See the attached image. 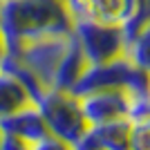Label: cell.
<instances>
[{
  "label": "cell",
  "instance_id": "obj_6",
  "mask_svg": "<svg viewBox=\"0 0 150 150\" xmlns=\"http://www.w3.org/2000/svg\"><path fill=\"white\" fill-rule=\"evenodd\" d=\"M81 112L90 125H99L105 121L123 119L130 108V92L128 90H96L79 96Z\"/></svg>",
  "mask_w": 150,
  "mask_h": 150
},
{
  "label": "cell",
  "instance_id": "obj_1",
  "mask_svg": "<svg viewBox=\"0 0 150 150\" xmlns=\"http://www.w3.org/2000/svg\"><path fill=\"white\" fill-rule=\"evenodd\" d=\"M72 16L63 0H5L0 2V36L5 52L23 40L47 34H69Z\"/></svg>",
  "mask_w": 150,
  "mask_h": 150
},
{
  "label": "cell",
  "instance_id": "obj_11",
  "mask_svg": "<svg viewBox=\"0 0 150 150\" xmlns=\"http://www.w3.org/2000/svg\"><path fill=\"white\" fill-rule=\"evenodd\" d=\"M27 103H34L29 99L27 90L11 74L0 69V119L16 112V110H20V108H25Z\"/></svg>",
  "mask_w": 150,
  "mask_h": 150
},
{
  "label": "cell",
  "instance_id": "obj_3",
  "mask_svg": "<svg viewBox=\"0 0 150 150\" xmlns=\"http://www.w3.org/2000/svg\"><path fill=\"white\" fill-rule=\"evenodd\" d=\"M34 103H36L50 134H54V137L74 146L88 132L90 123L85 121V117L81 112V103H79L76 94L50 88V90H45Z\"/></svg>",
  "mask_w": 150,
  "mask_h": 150
},
{
  "label": "cell",
  "instance_id": "obj_4",
  "mask_svg": "<svg viewBox=\"0 0 150 150\" xmlns=\"http://www.w3.org/2000/svg\"><path fill=\"white\" fill-rule=\"evenodd\" d=\"M69 40H72V31L69 34H47V36H36L27 38L16 47V50L7 52L13 54L38 81L43 83L45 90L52 88V79L56 72L58 61L63 58L67 50Z\"/></svg>",
  "mask_w": 150,
  "mask_h": 150
},
{
  "label": "cell",
  "instance_id": "obj_18",
  "mask_svg": "<svg viewBox=\"0 0 150 150\" xmlns=\"http://www.w3.org/2000/svg\"><path fill=\"white\" fill-rule=\"evenodd\" d=\"M0 134H2V132H0Z\"/></svg>",
  "mask_w": 150,
  "mask_h": 150
},
{
  "label": "cell",
  "instance_id": "obj_10",
  "mask_svg": "<svg viewBox=\"0 0 150 150\" xmlns=\"http://www.w3.org/2000/svg\"><path fill=\"white\" fill-rule=\"evenodd\" d=\"M88 132L96 141L101 150H128V137H130V121L114 119L99 125H90Z\"/></svg>",
  "mask_w": 150,
  "mask_h": 150
},
{
  "label": "cell",
  "instance_id": "obj_7",
  "mask_svg": "<svg viewBox=\"0 0 150 150\" xmlns=\"http://www.w3.org/2000/svg\"><path fill=\"white\" fill-rule=\"evenodd\" d=\"M72 20L90 18L94 23L121 27L141 0H63Z\"/></svg>",
  "mask_w": 150,
  "mask_h": 150
},
{
  "label": "cell",
  "instance_id": "obj_2",
  "mask_svg": "<svg viewBox=\"0 0 150 150\" xmlns=\"http://www.w3.org/2000/svg\"><path fill=\"white\" fill-rule=\"evenodd\" d=\"M114 88L128 90L134 96H148L150 92L148 69L137 67L125 56H117L105 63H94V65L85 67L81 79L72 88V94L81 96V94L96 92V90H114Z\"/></svg>",
  "mask_w": 150,
  "mask_h": 150
},
{
  "label": "cell",
  "instance_id": "obj_5",
  "mask_svg": "<svg viewBox=\"0 0 150 150\" xmlns=\"http://www.w3.org/2000/svg\"><path fill=\"white\" fill-rule=\"evenodd\" d=\"M72 38L88 61V65L105 63L123 56V36L117 25H103L90 18L72 20Z\"/></svg>",
  "mask_w": 150,
  "mask_h": 150
},
{
  "label": "cell",
  "instance_id": "obj_12",
  "mask_svg": "<svg viewBox=\"0 0 150 150\" xmlns=\"http://www.w3.org/2000/svg\"><path fill=\"white\" fill-rule=\"evenodd\" d=\"M148 52H150V29H146L144 34H139L134 40H130V43L125 45L123 56L128 61H132L137 67L150 69V54Z\"/></svg>",
  "mask_w": 150,
  "mask_h": 150
},
{
  "label": "cell",
  "instance_id": "obj_8",
  "mask_svg": "<svg viewBox=\"0 0 150 150\" xmlns=\"http://www.w3.org/2000/svg\"><path fill=\"white\" fill-rule=\"evenodd\" d=\"M0 132L13 134V137L25 139L27 144H36L38 139L47 137V125H45L43 117L38 112L36 103H27L25 108H20L16 112L7 114L0 119Z\"/></svg>",
  "mask_w": 150,
  "mask_h": 150
},
{
  "label": "cell",
  "instance_id": "obj_15",
  "mask_svg": "<svg viewBox=\"0 0 150 150\" xmlns=\"http://www.w3.org/2000/svg\"><path fill=\"white\" fill-rule=\"evenodd\" d=\"M0 150H31V144H27L25 139H20V137L2 132L0 134Z\"/></svg>",
  "mask_w": 150,
  "mask_h": 150
},
{
  "label": "cell",
  "instance_id": "obj_17",
  "mask_svg": "<svg viewBox=\"0 0 150 150\" xmlns=\"http://www.w3.org/2000/svg\"><path fill=\"white\" fill-rule=\"evenodd\" d=\"M0 2H5V0H0Z\"/></svg>",
  "mask_w": 150,
  "mask_h": 150
},
{
  "label": "cell",
  "instance_id": "obj_16",
  "mask_svg": "<svg viewBox=\"0 0 150 150\" xmlns=\"http://www.w3.org/2000/svg\"><path fill=\"white\" fill-rule=\"evenodd\" d=\"M2 56H5V43H2V36H0V61H2Z\"/></svg>",
  "mask_w": 150,
  "mask_h": 150
},
{
  "label": "cell",
  "instance_id": "obj_13",
  "mask_svg": "<svg viewBox=\"0 0 150 150\" xmlns=\"http://www.w3.org/2000/svg\"><path fill=\"white\" fill-rule=\"evenodd\" d=\"M128 150H150V121L130 123Z\"/></svg>",
  "mask_w": 150,
  "mask_h": 150
},
{
  "label": "cell",
  "instance_id": "obj_9",
  "mask_svg": "<svg viewBox=\"0 0 150 150\" xmlns=\"http://www.w3.org/2000/svg\"><path fill=\"white\" fill-rule=\"evenodd\" d=\"M85 67H88V61L83 56V52L79 50L76 40L72 38L69 45H67V50H65V54H63V58L56 65V72H54V79H52V88L72 92V88H74L76 81L81 79Z\"/></svg>",
  "mask_w": 150,
  "mask_h": 150
},
{
  "label": "cell",
  "instance_id": "obj_14",
  "mask_svg": "<svg viewBox=\"0 0 150 150\" xmlns=\"http://www.w3.org/2000/svg\"><path fill=\"white\" fill-rule=\"evenodd\" d=\"M31 150H74V148H72V144L54 137V134H47V137L38 139L36 144H31Z\"/></svg>",
  "mask_w": 150,
  "mask_h": 150
}]
</instances>
